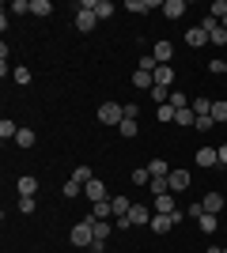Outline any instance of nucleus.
<instances>
[{"instance_id":"obj_46","label":"nucleus","mask_w":227,"mask_h":253,"mask_svg":"<svg viewBox=\"0 0 227 253\" xmlns=\"http://www.w3.org/2000/svg\"><path fill=\"white\" fill-rule=\"evenodd\" d=\"M208 253H224V250H220V246H212V250H208Z\"/></svg>"},{"instance_id":"obj_27","label":"nucleus","mask_w":227,"mask_h":253,"mask_svg":"<svg viewBox=\"0 0 227 253\" xmlns=\"http://www.w3.org/2000/svg\"><path fill=\"white\" fill-rule=\"evenodd\" d=\"M148 193H151V197H163V193H171V185H167V178H151Z\"/></svg>"},{"instance_id":"obj_14","label":"nucleus","mask_w":227,"mask_h":253,"mask_svg":"<svg viewBox=\"0 0 227 253\" xmlns=\"http://www.w3.org/2000/svg\"><path fill=\"white\" fill-rule=\"evenodd\" d=\"M185 42L193 45V49H201V45H208V34L201 31V27H189V31H185Z\"/></svg>"},{"instance_id":"obj_10","label":"nucleus","mask_w":227,"mask_h":253,"mask_svg":"<svg viewBox=\"0 0 227 253\" xmlns=\"http://www.w3.org/2000/svg\"><path fill=\"white\" fill-rule=\"evenodd\" d=\"M151 57H155V64H171V57H174V45H171V42H155Z\"/></svg>"},{"instance_id":"obj_5","label":"nucleus","mask_w":227,"mask_h":253,"mask_svg":"<svg viewBox=\"0 0 227 253\" xmlns=\"http://www.w3.org/2000/svg\"><path fill=\"white\" fill-rule=\"evenodd\" d=\"M201 31L208 34V45H227V31H224V23H220V19L208 15V19L201 23Z\"/></svg>"},{"instance_id":"obj_1","label":"nucleus","mask_w":227,"mask_h":253,"mask_svg":"<svg viewBox=\"0 0 227 253\" xmlns=\"http://www.w3.org/2000/svg\"><path fill=\"white\" fill-rule=\"evenodd\" d=\"M151 215H155V211H148L144 204H133V208H129V215H125V219H118L114 227H125V231H129V227H148V223H151Z\"/></svg>"},{"instance_id":"obj_4","label":"nucleus","mask_w":227,"mask_h":253,"mask_svg":"<svg viewBox=\"0 0 227 253\" xmlns=\"http://www.w3.org/2000/svg\"><path fill=\"white\" fill-rule=\"evenodd\" d=\"M95 23H98V15H95V0H84L80 4V15H76V31H95Z\"/></svg>"},{"instance_id":"obj_36","label":"nucleus","mask_w":227,"mask_h":253,"mask_svg":"<svg viewBox=\"0 0 227 253\" xmlns=\"http://www.w3.org/2000/svg\"><path fill=\"white\" fill-rule=\"evenodd\" d=\"M133 181H136V185H151V174H148V167L133 170Z\"/></svg>"},{"instance_id":"obj_29","label":"nucleus","mask_w":227,"mask_h":253,"mask_svg":"<svg viewBox=\"0 0 227 253\" xmlns=\"http://www.w3.org/2000/svg\"><path fill=\"white\" fill-rule=\"evenodd\" d=\"M174 114H178V110H174L171 102H163V106H155V117H159V121H174Z\"/></svg>"},{"instance_id":"obj_30","label":"nucleus","mask_w":227,"mask_h":253,"mask_svg":"<svg viewBox=\"0 0 227 253\" xmlns=\"http://www.w3.org/2000/svg\"><path fill=\"white\" fill-rule=\"evenodd\" d=\"M208 15L224 23V15H227V0H212V8H208Z\"/></svg>"},{"instance_id":"obj_39","label":"nucleus","mask_w":227,"mask_h":253,"mask_svg":"<svg viewBox=\"0 0 227 253\" xmlns=\"http://www.w3.org/2000/svg\"><path fill=\"white\" fill-rule=\"evenodd\" d=\"M80 193H84V185H80V181H72V178H68V181H65V197H80Z\"/></svg>"},{"instance_id":"obj_24","label":"nucleus","mask_w":227,"mask_h":253,"mask_svg":"<svg viewBox=\"0 0 227 253\" xmlns=\"http://www.w3.org/2000/svg\"><path fill=\"white\" fill-rule=\"evenodd\" d=\"M174 121H178V125H197V114H193V106H189V110H178V114H174Z\"/></svg>"},{"instance_id":"obj_48","label":"nucleus","mask_w":227,"mask_h":253,"mask_svg":"<svg viewBox=\"0 0 227 253\" xmlns=\"http://www.w3.org/2000/svg\"><path fill=\"white\" fill-rule=\"evenodd\" d=\"M224 76H227V61H224Z\"/></svg>"},{"instance_id":"obj_13","label":"nucleus","mask_w":227,"mask_h":253,"mask_svg":"<svg viewBox=\"0 0 227 253\" xmlns=\"http://www.w3.org/2000/svg\"><path fill=\"white\" fill-rule=\"evenodd\" d=\"M91 219H95V215H91ZM91 227H95V242H106L110 231H114V223H110V219H95Z\"/></svg>"},{"instance_id":"obj_34","label":"nucleus","mask_w":227,"mask_h":253,"mask_svg":"<svg viewBox=\"0 0 227 253\" xmlns=\"http://www.w3.org/2000/svg\"><path fill=\"white\" fill-rule=\"evenodd\" d=\"M125 8H129V11H151V8H155V0H129Z\"/></svg>"},{"instance_id":"obj_31","label":"nucleus","mask_w":227,"mask_h":253,"mask_svg":"<svg viewBox=\"0 0 227 253\" xmlns=\"http://www.w3.org/2000/svg\"><path fill=\"white\" fill-rule=\"evenodd\" d=\"M171 106H174V110H189L193 102H189V98H185L182 91H171Z\"/></svg>"},{"instance_id":"obj_40","label":"nucleus","mask_w":227,"mask_h":253,"mask_svg":"<svg viewBox=\"0 0 227 253\" xmlns=\"http://www.w3.org/2000/svg\"><path fill=\"white\" fill-rule=\"evenodd\" d=\"M155 68H159V64H155L151 53H148V57H140V72H155Z\"/></svg>"},{"instance_id":"obj_32","label":"nucleus","mask_w":227,"mask_h":253,"mask_svg":"<svg viewBox=\"0 0 227 253\" xmlns=\"http://www.w3.org/2000/svg\"><path fill=\"white\" fill-rule=\"evenodd\" d=\"M212 121H216V125L227 121V102H212Z\"/></svg>"},{"instance_id":"obj_37","label":"nucleus","mask_w":227,"mask_h":253,"mask_svg":"<svg viewBox=\"0 0 227 253\" xmlns=\"http://www.w3.org/2000/svg\"><path fill=\"white\" fill-rule=\"evenodd\" d=\"M118 132H121V136H136V121H129V117H125V121L118 125Z\"/></svg>"},{"instance_id":"obj_20","label":"nucleus","mask_w":227,"mask_h":253,"mask_svg":"<svg viewBox=\"0 0 227 253\" xmlns=\"http://www.w3.org/2000/svg\"><path fill=\"white\" fill-rule=\"evenodd\" d=\"M148 174H151V178H167V174H171V163H163V159H151V163H148Z\"/></svg>"},{"instance_id":"obj_45","label":"nucleus","mask_w":227,"mask_h":253,"mask_svg":"<svg viewBox=\"0 0 227 253\" xmlns=\"http://www.w3.org/2000/svg\"><path fill=\"white\" fill-rule=\"evenodd\" d=\"M220 167H227V144L220 148Z\"/></svg>"},{"instance_id":"obj_38","label":"nucleus","mask_w":227,"mask_h":253,"mask_svg":"<svg viewBox=\"0 0 227 253\" xmlns=\"http://www.w3.org/2000/svg\"><path fill=\"white\" fill-rule=\"evenodd\" d=\"M185 215H189V219H201V215H205V204H201V201H193L189 208H185Z\"/></svg>"},{"instance_id":"obj_47","label":"nucleus","mask_w":227,"mask_h":253,"mask_svg":"<svg viewBox=\"0 0 227 253\" xmlns=\"http://www.w3.org/2000/svg\"><path fill=\"white\" fill-rule=\"evenodd\" d=\"M224 31H227V15H224Z\"/></svg>"},{"instance_id":"obj_17","label":"nucleus","mask_w":227,"mask_h":253,"mask_svg":"<svg viewBox=\"0 0 227 253\" xmlns=\"http://www.w3.org/2000/svg\"><path fill=\"white\" fill-rule=\"evenodd\" d=\"M110 208H114V219H125V215H129V208H133V204L125 201V197H110Z\"/></svg>"},{"instance_id":"obj_3","label":"nucleus","mask_w":227,"mask_h":253,"mask_svg":"<svg viewBox=\"0 0 227 253\" xmlns=\"http://www.w3.org/2000/svg\"><path fill=\"white\" fill-rule=\"evenodd\" d=\"M91 215H87V219H80L72 227V246H95V227H91Z\"/></svg>"},{"instance_id":"obj_18","label":"nucleus","mask_w":227,"mask_h":253,"mask_svg":"<svg viewBox=\"0 0 227 253\" xmlns=\"http://www.w3.org/2000/svg\"><path fill=\"white\" fill-rule=\"evenodd\" d=\"M19 193L23 197H34V193H38V178H34V174H23L19 178Z\"/></svg>"},{"instance_id":"obj_9","label":"nucleus","mask_w":227,"mask_h":253,"mask_svg":"<svg viewBox=\"0 0 227 253\" xmlns=\"http://www.w3.org/2000/svg\"><path fill=\"white\" fill-rule=\"evenodd\" d=\"M201 204H205L208 215H220V208H224V193H205V197H201Z\"/></svg>"},{"instance_id":"obj_11","label":"nucleus","mask_w":227,"mask_h":253,"mask_svg":"<svg viewBox=\"0 0 227 253\" xmlns=\"http://www.w3.org/2000/svg\"><path fill=\"white\" fill-rule=\"evenodd\" d=\"M159 11L167 15V19H182V15H185V0H167Z\"/></svg>"},{"instance_id":"obj_8","label":"nucleus","mask_w":227,"mask_h":253,"mask_svg":"<svg viewBox=\"0 0 227 253\" xmlns=\"http://www.w3.org/2000/svg\"><path fill=\"white\" fill-rule=\"evenodd\" d=\"M167 185H171V193H185L189 189V170H171V174H167Z\"/></svg>"},{"instance_id":"obj_22","label":"nucleus","mask_w":227,"mask_h":253,"mask_svg":"<svg viewBox=\"0 0 227 253\" xmlns=\"http://www.w3.org/2000/svg\"><path fill=\"white\" fill-rule=\"evenodd\" d=\"M91 215H95V219H114V208H110V201H98L95 208H91Z\"/></svg>"},{"instance_id":"obj_12","label":"nucleus","mask_w":227,"mask_h":253,"mask_svg":"<svg viewBox=\"0 0 227 253\" xmlns=\"http://www.w3.org/2000/svg\"><path fill=\"white\" fill-rule=\"evenodd\" d=\"M155 211H163V215H174V211H178V204H174V193H163V197H155Z\"/></svg>"},{"instance_id":"obj_28","label":"nucleus","mask_w":227,"mask_h":253,"mask_svg":"<svg viewBox=\"0 0 227 253\" xmlns=\"http://www.w3.org/2000/svg\"><path fill=\"white\" fill-rule=\"evenodd\" d=\"M197 223H201V231H205V234H212V231L220 227V215H208V211H205V215H201Z\"/></svg>"},{"instance_id":"obj_25","label":"nucleus","mask_w":227,"mask_h":253,"mask_svg":"<svg viewBox=\"0 0 227 253\" xmlns=\"http://www.w3.org/2000/svg\"><path fill=\"white\" fill-rule=\"evenodd\" d=\"M114 11H118V8H114L110 0H95V15H98V19H110Z\"/></svg>"},{"instance_id":"obj_35","label":"nucleus","mask_w":227,"mask_h":253,"mask_svg":"<svg viewBox=\"0 0 227 253\" xmlns=\"http://www.w3.org/2000/svg\"><path fill=\"white\" fill-rule=\"evenodd\" d=\"M91 178H95V174H91V167H76V174H72V181H80V185H87Z\"/></svg>"},{"instance_id":"obj_41","label":"nucleus","mask_w":227,"mask_h":253,"mask_svg":"<svg viewBox=\"0 0 227 253\" xmlns=\"http://www.w3.org/2000/svg\"><path fill=\"white\" fill-rule=\"evenodd\" d=\"M19 211H23V215H31V211H34V197H19Z\"/></svg>"},{"instance_id":"obj_43","label":"nucleus","mask_w":227,"mask_h":253,"mask_svg":"<svg viewBox=\"0 0 227 253\" xmlns=\"http://www.w3.org/2000/svg\"><path fill=\"white\" fill-rule=\"evenodd\" d=\"M15 84H31V68H15Z\"/></svg>"},{"instance_id":"obj_15","label":"nucleus","mask_w":227,"mask_h":253,"mask_svg":"<svg viewBox=\"0 0 227 253\" xmlns=\"http://www.w3.org/2000/svg\"><path fill=\"white\" fill-rule=\"evenodd\" d=\"M151 76H155V84H159V87H171L174 84V68H171V64H159Z\"/></svg>"},{"instance_id":"obj_49","label":"nucleus","mask_w":227,"mask_h":253,"mask_svg":"<svg viewBox=\"0 0 227 253\" xmlns=\"http://www.w3.org/2000/svg\"><path fill=\"white\" fill-rule=\"evenodd\" d=\"M224 253H227V250H224Z\"/></svg>"},{"instance_id":"obj_7","label":"nucleus","mask_w":227,"mask_h":253,"mask_svg":"<svg viewBox=\"0 0 227 253\" xmlns=\"http://www.w3.org/2000/svg\"><path fill=\"white\" fill-rule=\"evenodd\" d=\"M84 197H87L91 204H98V201H110V197H106V185H102L98 178H91V181L84 185Z\"/></svg>"},{"instance_id":"obj_16","label":"nucleus","mask_w":227,"mask_h":253,"mask_svg":"<svg viewBox=\"0 0 227 253\" xmlns=\"http://www.w3.org/2000/svg\"><path fill=\"white\" fill-rule=\"evenodd\" d=\"M197 163H201V167H220V151L216 148H201L197 151Z\"/></svg>"},{"instance_id":"obj_23","label":"nucleus","mask_w":227,"mask_h":253,"mask_svg":"<svg viewBox=\"0 0 227 253\" xmlns=\"http://www.w3.org/2000/svg\"><path fill=\"white\" fill-rule=\"evenodd\" d=\"M133 84L144 87V91H151V87H155V76L151 72H133Z\"/></svg>"},{"instance_id":"obj_2","label":"nucleus","mask_w":227,"mask_h":253,"mask_svg":"<svg viewBox=\"0 0 227 253\" xmlns=\"http://www.w3.org/2000/svg\"><path fill=\"white\" fill-rule=\"evenodd\" d=\"M98 121L118 128L121 121H125V106H121V102H102V106H98Z\"/></svg>"},{"instance_id":"obj_42","label":"nucleus","mask_w":227,"mask_h":253,"mask_svg":"<svg viewBox=\"0 0 227 253\" xmlns=\"http://www.w3.org/2000/svg\"><path fill=\"white\" fill-rule=\"evenodd\" d=\"M125 117H129V121H136V117H140V106H136V102H125Z\"/></svg>"},{"instance_id":"obj_44","label":"nucleus","mask_w":227,"mask_h":253,"mask_svg":"<svg viewBox=\"0 0 227 253\" xmlns=\"http://www.w3.org/2000/svg\"><path fill=\"white\" fill-rule=\"evenodd\" d=\"M212 125H216L212 117H197V125H193V128H201V132H208V128H212Z\"/></svg>"},{"instance_id":"obj_33","label":"nucleus","mask_w":227,"mask_h":253,"mask_svg":"<svg viewBox=\"0 0 227 253\" xmlns=\"http://www.w3.org/2000/svg\"><path fill=\"white\" fill-rule=\"evenodd\" d=\"M31 11H34V15H49L53 4H49V0H31Z\"/></svg>"},{"instance_id":"obj_19","label":"nucleus","mask_w":227,"mask_h":253,"mask_svg":"<svg viewBox=\"0 0 227 253\" xmlns=\"http://www.w3.org/2000/svg\"><path fill=\"white\" fill-rule=\"evenodd\" d=\"M15 136H19V125H15V121H8V117H4V121H0V140L8 144V140H15Z\"/></svg>"},{"instance_id":"obj_26","label":"nucleus","mask_w":227,"mask_h":253,"mask_svg":"<svg viewBox=\"0 0 227 253\" xmlns=\"http://www.w3.org/2000/svg\"><path fill=\"white\" fill-rule=\"evenodd\" d=\"M193 114L197 117H212V98H197V102H193Z\"/></svg>"},{"instance_id":"obj_6","label":"nucleus","mask_w":227,"mask_h":253,"mask_svg":"<svg viewBox=\"0 0 227 253\" xmlns=\"http://www.w3.org/2000/svg\"><path fill=\"white\" fill-rule=\"evenodd\" d=\"M182 219H185V211H174V215H163V211H155L148 227H151V231H155V234H167V231H171V227H174V223H182Z\"/></svg>"},{"instance_id":"obj_21","label":"nucleus","mask_w":227,"mask_h":253,"mask_svg":"<svg viewBox=\"0 0 227 253\" xmlns=\"http://www.w3.org/2000/svg\"><path fill=\"white\" fill-rule=\"evenodd\" d=\"M15 144H19L23 151H27V148H34V144H38V136H34V128H19V136H15Z\"/></svg>"}]
</instances>
